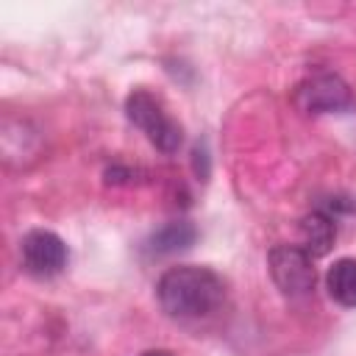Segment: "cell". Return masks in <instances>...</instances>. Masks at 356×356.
I'll list each match as a JSON object with an SVG mask.
<instances>
[{"label": "cell", "mask_w": 356, "mask_h": 356, "mask_svg": "<svg viewBox=\"0 0 356 356\" xmlns=\"http://www.w3.org/2000/svg\"><path fill=\"white\" fill-rule=\"evenodd\" d=\"M156 298H159L161 309L172 320L192 323V320L211 317L222 306V300H225V284L209 267L181 264V267H170L159 278Z\"/></svg>", "instance_id": "6da1fadb"}, {"label": "cell", "mask_w": 356, "mask_h": 356, "mask_svg": "<svg viewBox=\"0 0 356 356\" xmlns=\"http://www.w3.org/2000/svg\"><path fill=\"white\" fill-rule=\"evenodd\" d=\"M125 114L139 131H145L150 145H156L161 153H175L181 147V125L161 108V103L150 92L134 89L125 100Z\"/></svg>", "instance_id": "7a4b0ae2"}, {"label": "cell", "mask_w": 356, "mask_h": 356, "mask_svg": "<svg viewBox=\"0 0 356 356\" xmlns=\"http://www.w3.org/2000/svg\"><path fill=\"white\" fill-rule=\"evenodd\" d=\"M267 264H270V275L275 281V286L286 295V298H306L314 289V267H312V256L298 248V245H275L267 253Z\"/></svg>", "instance_id": "3957f363"}, {"label": "cell", "mask_w": 356, "mask_h": 356, "mask_svg": "<svg viewBox=\"0 0 356 356\" xmlns=\"http://www.w3.org/2000/svg\"><path fill=\"white\" fill-rule=\"evenodd\" d=\"M353 103L350 86L334 75V72H317L298 83L295 89V106L303 114H331V111H345Z\"/></svg>", "instance_id": "277c9868"}, {"label": "cell", "mask_w": 356, "mask_h": 356, "mask_svg": "<svg viewBox=\"0 0 356 356\" xmlns=\"http://www.w3.org/2000/svg\"><path fill=\"white\" fill-rule=\"evenodd\" d=\"M67 245L58 234L53 231H31L25 234L22 239V264L31 275L36 278H50V275H58L64 267H67Z\"/></svg>", "instance_id": "5b68a950"}, {"label": "cell", "mask_w": 356, "mask_h": 356, "mask_svg": "<svg viewBox=\"0 0 356 356\" xmlns=\"http://www.w3.org/2000/svg\"><path fill=\"white\" fill-rule=\"evenodd\" d=\"M197 239V228L186 220H172L167 225H161L159 231H153L145 242V253L147 256H170L178 250H186L192 242Z\"/></svg>", "instance_id": "8992f818"}, {"label": "cell", "mask_w": 356, "mask_h": 356, "mask_svg": "<svg viewBox=\"0 0 356 356\" xmlns=\"http://www.w3.org/2000/svg\"><path fill=\"white\" fill-rule=\"evenodd\" d=\"M300 234H303V250L309 256H325L337 239V220L328 211L317 209V211L303 217Z\"/></svg>", "instance_id": "52a82bcc"}, {"label": "cell", "mask_w": 356, "mask_h": 356, "mask_svg": "<svg viewBox=\"0 0 356 356\" xmlns=\"http://www.w3.org/2000/svg\"><path fill=\"white\" fill-rule=\"evenodd\" d=\"M328 295L339 306H356V259H337L325 275Z\"/></svg>", "instance_id": "ba28073f"}, {"label": "cell", "mask_w": 356, "mask_h": 356, "mask_svg": "<svg viewBox=\"0 0 356 356\" xmlns=\"http://www.w3.org/2000/svg\"><path fill=\"white\" fill-rule=\"evenodd\" d=\"M142 356H170V353H161V350H150V353H142Z\"/></svg>", "instance_id": "9c48e42d"}]
</instances>
